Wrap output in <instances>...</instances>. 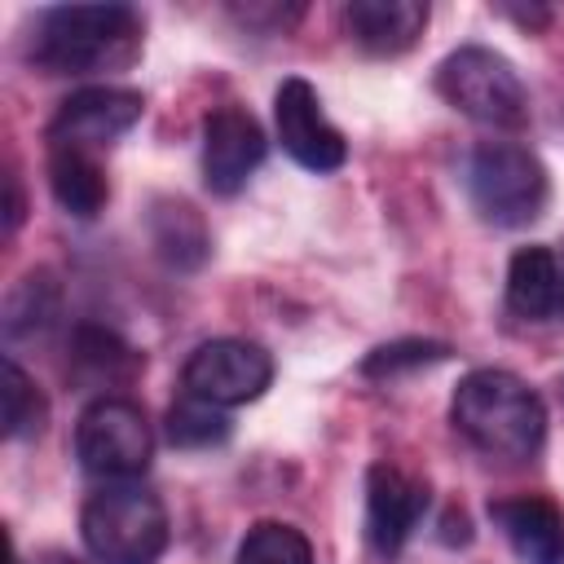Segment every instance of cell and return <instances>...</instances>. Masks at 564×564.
<instances>
[{
    "label": "cell",
    "instance_id": "1",
    "mask_svg": "<svg viewBox=\"0 0 564 564\" xmlns=\"http://www.w3.org/2000/svg\"><path fill=\"white\" fill-rule=\"evenodd\" d=\"M145 18L132 4H48L26 22L22 53L44 75H97L137 62Z\"/></svg>",
    "mask_w": 564,
    "mask_h": 564
},
{
    "label": "cell",
    "instance_id": "2",
    "mask_svg": "<svg viewBox=\"0 0 564 564\" xmlns=\"http://www.w3.org/2000/svg\"><path fill=\"white\" fill-rule=\"evenodd\" d=\"M449 423L476 454L498 463H529L546 445V401L520 375L498 366H480L458 379Z\"/></svg>",
    "mask_w": 564,
    "mask_h": 564
},
{
    "label": "cell",
    "instance_id": "3",
    "mask_svg": "<svg viewBox=\"0 0 564 564\" xmlns=\"http://www.w3.org/2000/svg\"><path fill=\"white\" fill-rule=\"evenodd\" d=\"M79 538L97 564H159L172 542V520L154 489L119 480L88 494Z\"/></svg>",
    "mask_w": 564,
    "mask_h": 564
},
{
    "label": "cell",
    "instance_id": "4",
    "mask_svg": "<svg viewBox=\"0 0 564 564\" xmlns=\"http://www.w3.org/2000/svg\"><path fill=\"white\" fill-rule=\"evenodd\" d=\"M463 189L471 212L494 229H524L546 212V163L520 141H476L463 163Z\"/></svg>",
    "mask_w": 564,
    "mask_h": 564
},
{
    "label": "cell",
    "instance_id": "5",
    "mask_svg": "<svg viewBox=\"0 0 564 564\" xmlns=\"http://www.w3.org/2000/svg\"><path fill=\"white\" fill-rule=\"evenodd\" d=\"M436 93L445 97V106H454L458 115H467L480 128H494V132L529 128L524 79L498 48L463 44V48L445 53L436 66Z\"/></svg>",
    "mask_w": 564,
    "mask_h": 564
},
{
    "label": "cell",
    "instance_id": "6",
    "mask_svg": "<svg viewBox=\"0 0 564 564\" xmlns=\"http://www.w3.org/2000/svg\"><path fill=\"white\" fill-rule=\"evenodd\" d=\"M75 458L101 485L137 480L154 458V427L132 397H93L75 419Z\"/></svg>",
    "mask_w": 564,
    "mask_h": 564
},
{
    "label": "cell",
    "instance_id": "7",
    "mask_svg": "<svg viewBox=\"0 0 564 564\" xmlns=\"http://www.w3.org/2000/svg\"><path fill=\"white\" fill-rule=\"evenodd\" d=\"M181 383L189 397H203L220 410H234V405L264 397V388L273 383V357L256 339H234V335L207 339L185 357Z\"/></svg>",
    "mask_w": 564,
    "mask_h": 564
},
{
    "label": "cell",
    "instance_id": "8",
    "mask_svg": "<svg viewBox=\"0 0 564 564\" xmlns=\"http://www.w3.org/2000/svg\"><path fill=\"white\" fill-rule=\"evenodd\" d=\"M141 115H145V97L137 88L88 84V88H75L48 119V145H79L97 154L115 145L123 132H132Z\"/></svg>",
    "mask_w": 564,
    "mask_h": 564
},
{
    "label": "cell",
    "instance_id": "9",
    "mask_svg": "<svg viewBox=\"0 0 564 564\" xmlns=\"http://www.w3.org/2000/svg\"><path fill=\"white\" fill-rule=\"evenodd\" d=\"M273 128H278L282 150L304 172H317L322 176V172L344 167V159H348L344 132L326 119L317 88L308 79H300V75H291V79L278 84V93H273Z\"/></svg>",
    "mask_w": 564,
    "mask_h": 564
},
{
    "label": "cell",
    "instance_id": "10",
    "mask_svg": "<svg viewBox=\"0 0 564 564\" xmlns=\"http://www.w3.org/2000/svg\"><path fill=\"white\" fill-rule=\"evenodd\" d=\"M427 507H432V489L423 476H414L397 463H375L366 471V542H370V551L383 560L401 555V546L414 538Z\"/></svg>",
    "mask_w": 564,
    "mask_h": 564
},
{
    "label": "cell",
    "instance_id": "11",
    "mask_svg": "<svg viewBox=\"0 0 564 564\" xmlns=\"http://www.w3.org/2000/svg\"><path fill=\"white\" fill-rule=\"evenodd\" d=\"M269 154V137L242 106H216L203 119V181L212 194L234 198Z\"/></svg>",
    "mask_w": 564,
    "mask_h": 564
},
{
    "label": "cell",
    "instance_id": "12",
    "mask_svg": "<svg viewBox=\"0 0 564 564\" xmlns=\"http://www.w3.org/2000/svg\"><path fill=\"white\" fill-rule=\"evenodd\" d=\"M489 520L524 564H564V507L546 494L494 498Z\"/></svg>",
    "mask_w": 564,
    "mask_h": 564
},
{
    "label": "cell",
    "instance_id": "13",
    "mask_svg": "<svg viewBox=\"0 0 564 564\" xmlns=\"http://www.w3.org/2000/svg\"><path fill=\"white\" fill-rule=\"evenodd\" d=\"M423 0H352L344 4V31L348 40L370 57H401L419 44L427 26Z\"/></svg>",
    "mask_w": 564,
    "mask_h": 564
},
{
    "label": "cell",
    "instance_id": "14",
    "mask_svg": "<svg viewBox=\"0 0 564 564\" xmlns=\"http://www.w3.org/2000/svg\"><path fill=\"white\" fill-rule=\"evenodd\" d=\"M507 308L520 322H564V260L533 242L507 264Z\"/></svg>",
    "mask_w": 564,
    "mask_h": 564
},
{
    "label": "cell",
    "instance_id": "15",
    "mask_svg": "<svg viewBox=\"0 0 564 564\" xmlns=\"http://www.w3.org/2000/svg\"><path fill=\"white\" fill-rule=\"evenodd\" d=\"M145 229H150L154 256L176 273H194L212 256V229H207L203 212L185 198H154Z\"/></svg>",
    "mask_w": 564,
    "mask_h": 564
},
{
    "label": "cell",
    "instance_id": "16",
    "mask_svg": "<svg viewBox=\"0 0 564 564\" xmlns=\"http://www.w3.org/2000/svg\"><path fill=\"white\" fill-rule=\"evenodd\" d=\"M48 189L75 220H93L110 203V176L101 159L79 145H48Z\"/></svg>",
    "mask_w": 564,
    "mask_h": 564
},
{
    "label": "cell",
    "instance_id": "17",
    "mask_svg": "<svg viewBox=\"0 0 564 564\" xmlns=\"http://www.w3.org/2000/svg\"><path fill=\"white\" fill-rule=\"evenodd\" d=\"M145 370V357L115 335L110 326L97 322H79L70 330V375L84 379L88 388H106V383H132Z\"/></svg>",
    "mask_w": 564,
    "mask_h": 564
},
{
    "label": "cell",
    "instance_id": "18",
    "mask_svg": "<svg viewBox=\"0 0 564 564\" xmlns=\"http://www.w3.org/2000/svg\"><path fill=\"white\" fill-rule=\"evenodd\" d=\"M57 317H62V282L48 269H31L4 295V313H0L4 344L9 348L35 344L57 326Z\"/></svg>",
    "mask_w": 564,
    "mask_h": 564
},
{
    "label": "cell",
    "instance_id": "19",
    "mask_svg": "<svg viewBox=\"0 0 564 564\" xmlns=\"http://www.w3.org/2000/svg\"><path fill=\"white\" fill-rule=\"evenodd\" d=\"M4 436L9 441H35L48 427V401L40 392V383L13 361V352L4 357Z\"/></svg>",
    "mask_w": 564,
    "mask_h": 564
},
{
    "label": "cell",
    "instance_id": "20",
    "mask_svg": "<svg viewBox=\"0 0 564 564\" xmlns=\"http://www.w3.org/2000/svg\"><path fill=\"white\" fill-rule=\"evenodd\" d=\"M234 432L229 414L203 397H181L172 410H167V441L176 449H212V445H225Z\"/></svg>",
    "mask_w": 564,
    "mask_h": 564
},
{
    "label": "cell",
    "instance_id": "21",
    "mask_svg": "<svg viewBox=\"0 0 564 564\" xmlns=\"http://www.w3.org/2000/svg\"><path fill=\"white\" fill-rule=\"evenodd\" d=\"M234 564H313V546L286 520H256L242 533Z\"/></svg>",
    "mask_w": 564,
    "mask_h": 564
},
{
    "label": "cell",
    "instance_id": "22",
    "mask_svg": "<svg viewBox=\"0 0 564 564\" xmlns=\"http://www.w3.org/2000/svg\"><path fill=\"white\" fill-rule=\"evenodd\" d=\"M441 361H449V344L410 335V339H392V344L370 348L361 357V375L366 379H401V375H414V370H427Z\"/></svg>",
    "mask_w": 564,
    "mask_h": 564
},
{
    "label": "cell",
    "instance_id": "23",
    "mask_svg": "<svg viewBox=\"0 0 564 564\" xmlns=\"http://www.w3.org/2000/svg\"><path fill=\"white\" fill-rule=\"evenodd\" d=\"M22 212H26V203H22V181H18V172H9V207H4V229H9V234L22 225Z\"/></svg>",
    "mask_w": 564,
    "mask_h": 564
},
{
    "label": "cell",
    "instance_id": "24",
    "mask_svg": "<svg viewBox=\"0 0 564 564\" xmlns=\"http://www.w3.org/2000/svg\"><path fill=\"white\" fill-rule=\"evenodd\" d=\"M35 564H84V560H75V555H66V551H44Z\"/></svg>",
    "mask_w": 564,
    "mask_h": 564
},
{
    "label": "cell",
    "instance_id": "25",
    "mask_svg": "<svg viewBox=\"0 0 564 564\" xmlns=\"http://www.w3.org/2000/svg\"><path fill=\"white\" fill-rule=\"evenodd\" d=\"M9 564H22V555H18V551H13V546H9Z\"/></svg>",
    "mask_w": 564,
    "mask_h": 564
},
{
    "label": "cell",
    "instance_id": "26",
    "mask_svg": "<svg viewBox=\"0 0 564 564\" xmlns=\"http://www.w3.org/2000/svg\"><path fill=\"white\" fill-rule=\"evenodd\" d=\"M560 397H564V383H560Z\"/></svg>",
    "mask_w": 564,
    "mask_h": 564
}]
</instances>
